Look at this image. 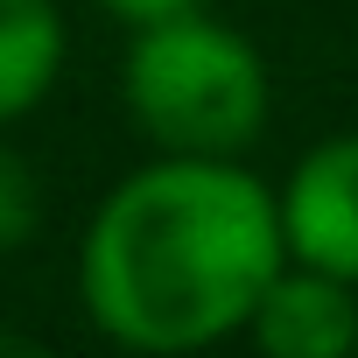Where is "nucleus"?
<instances>
[{
  "mask_svg": "<svg viewBox=\"0 0 358 358\" xmlns=\"http://www.w3.org/2000/svg\"><path fill=\"white\" fill-rule=\"evenodd\" d=\"M281 260V204L239 155H155L99 197L78 302L134 358H190L246 337Z\"/></svg>",
  "mask_w": 358,
  "mask_h": 358,
  "instance_id": "1",
  "label": "nucleus"
},
{
  "mask_svg": "<svg viewBox=\"0 0 358 358\" xmlns=\"http://www.w3.org/2000/svg\"><path fill=\"white\" fill-rule=\"evenodd\" d=\"M120 99L141 141H155V155H246L267 134L274 85L246 29L183 8L134 29Z\"/></svg>",
  "mask_w": 358,
  "mask_h": 358,
  "instance_id": "2",
  "label": "nucleus"
},
{
  "mask_svg": "<svg viewBox=\"0 0 358 358\" xmlns=\"http://www.w3.org/2000/svg\"><path fill=\"white\" fill-rule=\"evenodd\" d=\"M274 204H281L288 260L358 281V134H330V141L302 148Z\"/></svg>",
  "mask_w": 358,
  "mask_h": 358,
  "instance_id": "3",
  "label": "nucleus"
},
{
  "mask_svg": "<svg viewBox=\"0 0 358 358\" xmlns=\"http://www.w3.org/2000/svg\"><path fill=\"white\" fill-rule=\"evenodd\" d=\"M246 337L260 358H358V281L281 260L246 316Z\"/></svg>",
  "mask_w": 358,
  "mask_h": 358,
  "instance_id": "4",
  "label": "nucleus"
},
{
  "mask_svg": "<svg viewBox=\"0 0 358 358\" xmlns=\"http://www.w3.org/2000/svg\"><path fill=\"white\" fill-rule=\"evenodd\" d=\"M64 50L71 36L57 0H0V134L57 92Z\"/></svg>",
  "mask_w": 358,
  "mask_h": 358,
  "instance_id": "5",
  "label": "nucleus"
},
{
  "mask_svg": "<svg viewBox=\"0 0 358 358\" xmlns=\"http://www.w3.org/2000/svg\"><path fill=\"white\" fill-rule=\"evenodd\" d=\"M36 225H43V183H36V169L0 141V253L29 246Z\"/></svg>",
  "mask_w": 358,
  "mask_h": 358,
  "instance_id": "6",
  "label": "nucleus"
},
{
  "mask_svg": "<svg viewBox=\"0 0 358 358\" xmlns=\"http://www.w3.org/2000/svg\"><path fill=\"white\" fill-rule=\"evenodd\" d=\"M99 8H106L113 22L141 29V22H162V15H183V8H204V0H99Z\"/></svg>",
  "mask_w": 358,
  "mask_h": 358,
  "instance_id": "7",
  "label": "nucleus"
},
{
  "mask_svg": "<svg viewBox=\"0 0 358 358\" xmlns=\"http://www.w3.org/2000/svg\"><path fill=\"white\" fill-rule=\"evenodd\" d=\"M0 358H50V351H36V344H8V337H0Z\"/></svg>",
  "mask_w": 358,
  "mask_h": 358,
  "instance_id": "8",
  "label": "nucleus"
}]
</instances>
